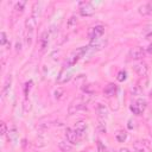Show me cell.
I'll list each match as a JSON object with an SVG mask.
<instances>
[{"label": "cell", "mask_w": 152, "mask_h": 152, "mask_svg": "<svg viewBox=\"0 0 152 152\" xmlns=\"http://www.w3.org/2000/svg\"><path fill=\"white\" fill-rule=\"evenodd\" d=\"M49 37H50L49 32H48V31H44V32L42 33L40 38H39V50H40L42 52H44V51L46 50L48 45H49Z\"/></svg>", "instance_id": "10"}, {"label": "cell", "mask_w": 152, "mask_h": 152, "mask_svg": "<svg viewBox=\"0 0 152 152\" xmlns=\"http://www.w3.org/2000/svg\"><path fill=\"white\" fill-rule=\"evenodd\" d=\"M88 49H89V46H81V48H78L77 50H75V51H72L71 52V55L68 57V62H66V65L68 66H71V65H74L78 59H81L82 57H83V55L88 51Z\"/></svg>", "instance_id": "3"}, {"label": "cell", "mask_w": 152, "mask_h": 152, "mask_svg": "<svg viewBox=\"0 0 152 152\" xmlns=\"http://www.w3.org/2000/svg\"><path fill=\"white\" fill-rule=\"evenodd\" d=\"M148 37H152V32H151V33H150V34H148Z\"/></svg>", "instance_id": "31"}, {"label": "cell", "mask_w": 152, "mask_h": 152, "mask_svg": "<svg viewBox=\"0 0 152 152\" xmlns=\"http://www.w3.org/2000/svg\"><path fill=\"white\" fill-rule=\"evenodd\" d=\"M37 23H38V18H36L32 14L25 20V39H26L27 45L32 44L34 32H36V27H37Z\"/></svg>", "instance_id": "2"}, {"label": "cell", "mask_w": 152, "mask_h": 152, "mask_svg": "<svg viewBox=\"0 0 152 152\" xmlns=\"http://www.w3.org/2000/svg\"><path fill=\"white\" fill-rule=\"evenodd\" d=\"M107 44V40L104 39H96V40H91V43L89 44V48H91L93 50H101L102 48H104Z\"/></svg>", "instance_id": "14"}, {"label": "cell", "mask_w": 152, "mask_h": 152, "mask_svg": "<svg viewBox=\"0 0 152 152\" xmlns=\"http://www.w3.org/2000/svg\"><path fill=\"white\" fill-rule=\"evenodd\" d=\"M65 138H66V141H69V142L72 144V145L77 144V141H78V138H77L75 131H74L72 128H70V127H68V128L65 129Z\"/></svg>", "instance_id": "12"}, {"label": "cell", "mask_w": 152, "mask_h": 152, "mask_svg": "<svg viewBox=\"0 0 152 152\" xmlns=\"http://www.w3.org/2000/svg\"><path fill=\"white\" fill-rule=\"evenodd\" d=\"M95 112H96L97 116L101 119H106L108 116V108L103 103H97L95 106Z\"/></svg>", "instance_id": "11"}, {"label": "cell", "mask_w": 152, "mask_h": 152, "mask_svg": "<svg viewBox=\"0 0 152 152\" xmlns=\"http://www.w3.org/2000/svg\"><path fill=\"white\" fill-rule=\"evenodd\" d=\"M8 137H10L11 140H14L17 138V129L14 127L12 129H8Z\"/></svg>", "instance_id": "24"}, {"label": "cell", "mask_w": 152, "mask_h": 152, "mask_svg": "<svg viewBox=\"0 0 152 152\" xmlns=\"http://www.w3.org/2000/svg\"><path fill=\"white\" fill-rule=\"evenodd\" d=\"M72 129L75 131V133H76L77 138H78V139H82V138H84V137H86V132H87V124H86L84 121H77V122L74 125Z\"/></svg>", "instance_id": "8"}, {"label": "cell", "mask_w": 152, "mask_h": 152, "mask_svg": "<svg viewBox=\"0 0 152 152\" xmlns=\"http://www.w3.org/2000/svg\"><path fill=\"white\" fill-rule=\"evenodd\" d=\"M116 91H118V87H116V84H114V83H109V84L106 86V88L103 89V93H104L106 96H114V95L116 94Z\"/></svg>", "instance_id": "15"}, {"label": "cell", "mask_w": 152, "mask_h": 152, "mask_svg": "<svg viewBox=\"0 0 152 152\" xmlns=\"http://www.w3.org/2000/svg\"><path fill=\"white\" fill-rule=\"evenodd\" d=\"M133 151L134 152H150L148 148L142 142H140V141H135L133 144Z\"/></svg>", "instance_id": "17"}, {"label": "cell", "mask_w": 152, "mask_h": 152, "mask_svg": "<svg viewBox=\"0 0 152 152\" xmlns=\"http://www.w3.org/2000/svg\"><path fill=\"white\" fill-rule=\"evenodd\" d=\"M6 133H7V126H6V124L2 121V122H1V135H6Z\"/></svg>", "instance_id": "26"}, {"label": "cell", "mask_w": 152, "mask_h": 152, "mask_svg": "<svg viewBox=\"0 0 152 152\" xmlns=\"http://www.w3.org/2000/svg\"><path fill=\"white\" fill-rule=\"evenodd\" d=\"M146 106H147V102H146L144 99H139V100H137L134 103L131 104L129 109H131V112H132L133 114L140 115V114H142V112L146 109Z\"/></svg>", "instance_id": "4"}, {"label": "cell", "mask_w": 152, "mask_h": 152, "mask_svg": "<svg viewBox=\"0 0 152 152\" xmlns=\"http://www.w3.org/2000/svg\"><path fill=\"white\" fill-rule=\"evenodd\" d=\"M103 33H104V26L103 25H95L89 30L88 37L90 38V40H96V39H100Z\"/></svg>", "instance_id": "5"}, {"label": "cell", "mask_w": 152, "mask_h": 152, "mask_svg": "<svg viewBox=\"0 0 152 152\" xmlns=\"http://www.w3.org/2000/svg\"><path fill=\"white\" fill-rule=\"evenodd\" d=\"M97 145H99V152H103V151H104V148L102 147V144H101V141H99V142H97Z\"/></svg>", "instance_id": "28"}, {"label": "cell", "mask_w": 152, "mask_h": 152, "mask_svg": "<svg viewBox=\"0 0 152 152\" xmlns=\"http://www.w3.org/2000/svg\"><path fill=\"white\" fill-rule=\"evenodd\" d=\"M146 55V51L141 48V46H134L128 51V57L131 59L138 61V59H142Z\"/></svg>", "instance_id": "7"}, {"label": "cell", "mask_w": 152, "mask_h": 152, "mask_svg": "<svg viewBox=\"0 0 152 152\" xmlns=\"http://www.w3.org/2000/svg\"><path fill=\"white\" fill-rule=\"evenodd\" d=\"M147 52H150V53H152V43L148 45V48H147Z\"/></svg>", "instance_id": "30"}, {"label": "cell", "mask_w": 152, "mask_h": 152, "mask_svg": "<svg viewBox=\"0 0 152 152\" xmlns=\"http://www.w3.org/2000/svg\"><path fill=\"white\" fill-rule=\"evenodd\" d=\"M119 152H131L128 148H126V147H122V148H120L119 150Z\"/></svg>", "instance_id": "29"}, {"label": "cell", "mask_w": 152, "mask_h": 152, "mask_svg": "<svg viewBox=\"0 0 152 152\" xmlns=\"http://www.w3.org/2000/svg\"><path fill=\"white\" fill-rule=\"evenodd\" d=\"M25 6H26V2H25V1H18V2H15V5H14V10H15L17 13L20 14V13H23Z\"/></svg>", "instance_id": "20"}, {"label": "cell", "mask_w": 152, "mask_h": 152, "mask_svg": "<svg viewBox=\"0 0 152 152\" xmlns=\"http://www.w3.org/2000/svg\"><path fill=\"white\" fill-rule=\"evenodd\" d=\"M115 139L119 141V142H124L126 139H127V133L125 131H118L115 133Z\"/></svg>", "instance_id": "18"}, {"label": "cell", "mask_w": 152, "mask_h": 152, "mask_svg": "<svg viewBox=\"0 0 152 152\" xmlns=\"http://www.w3.org/2000/svg\"><path fill=\"white\" fill-rule=\"evenodd\" d=\"M133 69H134V71H135L139 76H145V75L147 74V71H148V66H147V64L144 63V62H138V63H135V64L133 65Z\"/></svg>", "instance_id": "9"}, {"label": "cell", "mask_w": 152, "mask_h": 152, "mask_svg": "<svg viewBox=\"0 0 152 152\" xmlns=\"http://www.w3.org/2000/svg\"><path fill=\"white\" fill-rule=\"evenodd\" d=\"M7 42H8V39H7V34L2 31V32L0 33V44H1V46H5V45L7 44Z\"/></svg>", "instance_id": "22"}, {"label": "cell", "mask_w": 152, "mask_h": 152, "mask_svg": "<svg viewBox=\"0 0 152 152\" xmlns=\"http://www.w3.org/2000/svg\"><path fill=\"white\" fill-rule=\"evenodd\" d=\"M58 148L62 151V152H72V144H70L69 141H59L58 142Z\"/></svg>", "instance_id": "16"}, {"label": "cell", "mask_w": 152, "mask_h": 152, "mask_svg": "<svg viewBox=\"0 0 152 152\" xmlns=\"http://www.w3.org/2000/svg\"><path fill=\"white\" fill-rule=\"evenodd\" d=\"M138 12H139L141 15H152V1L141 5V6L138 8Z\"/></svg>", "instance_id": "13"}, {"label": "cell", "mask_w": 152, "mask_h": 152, "mask_svg": "<svg viewBox=\"0 0 152 152\" xmlns=\"http://www.w3.org/2000/svg\"><path fill=\"white\" fill-rule=\"evenodd\" d=\"M76 24H77V17H75V15H71V17L68 19V23H66L68 27H72V26H75Z\"/></svg>", "instance_id": "21"}, {"label": "cell", "mask_w": 152, "mask_h": 152, "mask_svg": "<svg viewBox=\"0 0 152 152\" xmlns=\"http://www.w3.org/2000/svg\"><path fill=\"white\" fill-rule=\"evenodd\" d=\"M89 100H90V94H89V93H86V94H83L82 96H80L78 99H75V100L69 104L68 113L71 115V114H75V113H77V112H81V110L87 109V103H88Z\"/></svg>", "instance_id": "1"}, {"label": "cell", "mask_w": 152, "mask_h": 152, "mask_svg": "<svg viewBox=\"0 0 152 152\" xmlns=\"http://www.w3.org/2000/svg\"><path fill=\"white\" fill-rule=\"evenodd\" d=\"M78 12L83 17H90L94 14L95 8L90 2H81L78 6Z\"/></svg>", "instance_id": "6"}, {"label": "cell", "mask_w": 152, "mask_h": 152, "mask_svg": "<svg viewBox=\"0 0 152 152\" xmlns=\"http://www.w3.org/2000/svg\"><path fill=\"white\" fill-rule=\"evenodd\" d=\"M11 83H12V77H11V76H8V77L6 78L5 84H4V88H2V95H4V96L8 93V89L11 88Z\"/></svg>", "instance_id": "19"}, {"label": "cell", "mask_w": 152, "mask_h": 152, "mask_svg": "<svg viewBox=\"0 0 152 152\" xmlns=\"http://www.w3.org/2000/svg\"><path fill=\"white\" fill-rule=\"evenodd\" d=\"M63 94H64V90L62 88H58L57 90H55V97L56 99H62L63 97Z\"/></svg>", "instance_id": "25"}, {"label": "cell", "mask_w": 152, "mask_h": 152, "mask_svg": "<svg viewBox=\"0 0 152 152\" xmlns=\"http://www.w3.org/2000/svg\"><path fill=\"white\" fill-rule=\"evenodd\" d=\"M126 75H127V74H126V71H125V70H120V71L118 72V77H116V78H118V81H119V82L125 81V80H126Z\"/></svg>", "instance_id": "23"}, {"label": "cell", "mask_w": 152, "mask_h": 152, "mask_svg": "<svg viewBox=\"0 0 152 152\" xmlns=\"http://www.w3.org/2000/svg\"><path fill=\"white\" fill-rule=\"evenodd\" d=\"M132 94H133V95H139V94H140V89H139L138 87H135L134 89H132Z\"/></svg>", "instance_id": "27"}]
</instances>
